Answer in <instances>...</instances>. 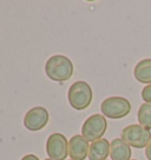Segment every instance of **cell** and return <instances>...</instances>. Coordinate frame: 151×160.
Returning a JSON list of instances; mask_svg holds the SVG:
<instances>
[{
  "mask_svg": "<svg viewBox=\"0 0 151 160\" xmlns=\"http://www.w3.org/2000/svg\"><path fill=\"white\" fill-rule=\"evenodd\" d=\"M73 64L65 55H53L46 61L45 73L53 81H66L73 74Z\"/></svg>",
  "mask_w": 151,
  "mask_h": 160,
  "instance_id": "6da1fadb",
  "label": "cell"
},
{
  "mask_svg": "<svg viewBox=\"0 0 151 160\" xmlns=\"http://www.w3.org/2000/svg\"><path fill=\"white\" fill-rule=\"evenodd\" d=\"M67 98L70 105L77 111H83L90 106L93 92L91 86L85 81H76L69 88Z\"/></svg>",
  "mask_w": 151,
  "mask_h": 160,
  "instance_id": "7a4b0ae2",
  "label": "cell"
},
{
  "mask_svg": "<svg viewBox=\"0 0 151 160\" xmlns=\"http://www.w3.org/2000/svg\"><path fill=\"white\" fill-rule=\"evenodd\" d=\"M103 115L109 119H122L131 112V102L123 97H110L101 105Z\"/></svg>",
  "mask_w": 151,
  "mask_h": 160,
  "instance_id": "3957f363",
  "label": "cell"
},
{
  "mask_svg": "<svg viewBox=\"0 0 151 160\" xmlns=\"http://www.w3.org/2000/svg\"><path fill=\"white\" fill-rule=\"evenodd\" d=\"M122 139L135 148H144L151 140V132L139 124L126 126L122 131Z\"/></svg>",
  "mask_w": 151,
  "mask_h": 160,
  "instance_id": "277c9868",
  "label": "cell"
},
{
  "mask_svg": "<svg viewBox=\"0 0 151 160\" xmlns=\"http://www.w3.org/2000/svg\"><path fill=\"white\" fill-rule=\"evenodd\" d=\"M107 128V121L103 114H92L84 121L81 126V135L87 141H96L102 139Z\"/></svg>",
  "mask_w": 151,
  "mask_h": 160,
  "instance_id": "5b68a950",
  "label": "cell"
},
{
  "mask_svg": "<svg viewBox=\"0 0 151 160\" xmlns=\"http://www.w3.org/2000/svg\"><path fill=\"white\" fill-rule=\"evenodd\" d=\"M46 152L50 159L65 160L69 155V141L61 133H52L46 141Z\"/></svg>",
  "mask_w": 151,
  "mask_h": 160,
  "instance_id": "8992f818",
  "label": "cell"
},
{
  "mask_svg": "<svg viewBox=\"0 0 151 160\" xmlns=\"http://www.w3.org/2000/svg\"><path fill=\"white\" fill-rule=\"evenodd\" d=\"M50 120V115L46 108L41 106H37L31 108L25 114L24 125L29 131H40L43 130Z\"/></svg>",
  "mask_w": 151,
  "mask_h": 160,
  "instance_id": "52a82bcc",
  "label": "cell"
},
{
  "mask_svg": "<svg viewBox=\"0 0 151 160\" xmlns=\"http://www.w3.org/2000/svg\"><path fill=\"white\" fill-rule=\"evenodd\" d=\"M89 141L81 134H76L69 141V155L72 160H85L89 157Z\"/></svg>",
  "mask_w": 151,
  "mask_h": 160,
  "instance_id": "ba28073f",
  "label": "cell"
},
{
  "mask_svg": "<svg viewBox=\"0 0 151 160\" xmlns=\"http://www.w3.org/2000/svg\"><path fill=\"white\" fill-rule=\"evenodd\" d=\"M131 146L122 138H116L110 142L111 160H131Z\"/></svg>",
  "mask_w": 151,
  "mask_h": 160,
  "instance_id": "9c48e42d",
  "label": "cell"
},
{
  "mask_svg": "<svg viewBox=\"0 0 151 160\" xmlns=\"http://www.w3.org/2000/svg\"><path fill=\"white\" fill-rule=\"evenodd\" d=\"M110 155V142L102 138L93 141L89 148V159L90 160H106Z\"/></svg>",
  "mask_w": 151,
  "mask_h": 160,
  "instance_id": "30bf717a",
  "label": "cell"
},
{
  "mask_svg": "<svg viewBox=\"0 0 151 160\" xmlns=\"http://www.w3.org/2000/svg\"><path fill=\"white\" fill-rule=\"evenodd\" d=\"M135 79L138 82L151 85V59H143L133 68Z\"/></svg>",
  "mask_w": 151,
  "mask_h": 160,
  "instance_id": "8fae6325",
  "label": "cell"
},
{
  "mask_svg": "<svg viewBox=\"0 0 151 160\" xmlns=\"http://www.w3.org/2000/svg\"><path fill=\"white\" fill-rule=\"evenodd\" d=\"M137 119L139 125L151 130V104L144 102L139 106V110L137 112Z\"/></svg>",
  "mask_w": 151,
  "mask_h": 160,
  "instance_id": "7c38bea8",
  "label": "cell"
},
{
  "mask_svg": "<svg viewBox=\"0 0 151 160\" xmlns=\"http://www.w3.org/2000/svg\"><path fill=\"white\" fill-rule=\"evenodd\" d=\"M142 99L148 104H151V85H146L142 90Z\"/></svg>",
  "mask_w": 151,
  "mask_h": 160,
  "instance_id": "4fadbf2b",
  "label": "cell"
},
{
  "mask_svg": "<svg viewBox=\"0 0 151 160\" xmlns=\"http://www.w3.org/2000/svg\"><path fill=\"white\" fill-rule=\"evenodd\" d=\"M145 155L146 158H148V160H151V140L150 142L148 144V146L145 147Z\"/></svg>",
  "mask_w": 151,
  "mask_h": 160,
  "instance_id": "5bb4252c",
  "label": "cell"
},
{
  "mask_svg": "<svg viewBox=\"0 0 151 160\" xmlns=\"http://www.w3.org/2000/svg\"><path fill=\"white\" fill-rule=\"evenodd\" d=\"M21 160H39V158L34 154H26L21 158Z\"/></svg>",
  "mask_w": 151,
  "mask_h": 160,
  "instance_id": "9a60e30c",
  "label": "cell"
},
{
  "mask_svg": "<svg viewBox=\"0 0 151 160\" xmlns=\"http://www.w3.org/2000/svg\"><path fill=\"white\" fill-rule=\"evenodd\" d=\"M45 160H53V159H50V158H49V159H45Z\"/></svg>",
  "mask_w": 151,
  "mask_h": 160,
  "instance_id": "2e32d148",
  "label": "cell"
},
{
  "mask_svg": "<svg viewBox=\"0 0 151 160\" xmlns=\"http://www.w3.org/2000/svg\"><path fill=\"white\" fill-rule=\"evenodd\" d=\"M131 160H137V159H131Z\"/></svg>",
  "mask_w": 151,
  "mask_h": 160,
  "instance_id": "e0dca14e",
  "label": "cell"
},
{
  "mask_svg": "<svg viewBox=\"0 0 151 160\" xmlns=\"http://www.w3.org/2000/svg\"><path fill=\"white\" fill-rule=\"evenodd\" d=\"M70 160H72V159H70Z\"/></svg>",
  "mask_w": 151,
  "mask_h": 160,
  "instance_id": "ac0fdd59",
  "label": "cell"
}]
</instances>
